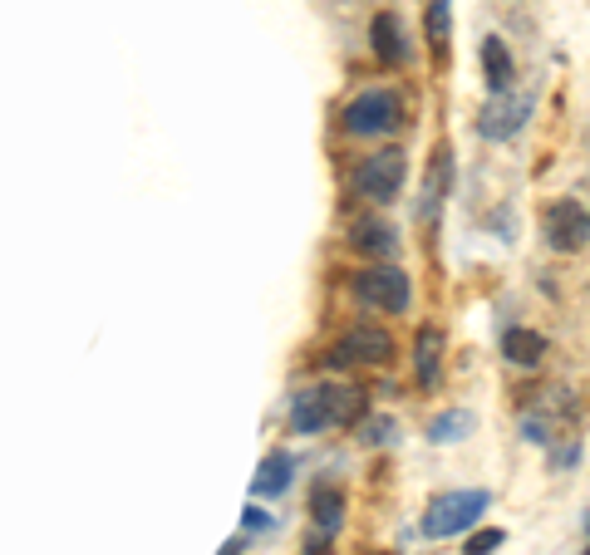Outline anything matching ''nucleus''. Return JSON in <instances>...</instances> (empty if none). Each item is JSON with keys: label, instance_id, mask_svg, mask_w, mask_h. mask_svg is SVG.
Segmentation results:
<instances>
[{"label": "nucleus", "instance_id": "f257e3e1", "mask_svg": "<svg viewBox=\"0 0 590 555\" xmlns=\"http://www.w3.org/2000/svg\"><path fill=\"white\" fill-rule=\"evenodd\" d=\"M404 123V99L394 94V89H364V94H354L345 113H340V128L350 133V138H384V133H394Z\"/></svg>", "mask_w": 590, "mask_h": 555}, {"label": "nucleus", "instance_id": "f03ea898", "mask_svg": "<svg viewBox=\"0 0 590 555\" xmlns=\"http://www.w3.org/2000/svg\"><path fill=\"white\" fill-rule=\"evenodd\" d=\"M487 506H492V497H487L482 487H472V492H448V497H438L433 506H428V516H423V536H433V541L463 536L468 526L482 521Z\"/></svg>", "mask_w": 590, "mask_h": 555}, {"label": "nucleus", "instance_id": "7ed1b4c3", "mask_svg": "<svg viewBox=\"0 0 590 555\" xmlns=\"http://www.w3.org/2000/svg\"><path fill=\"white\" fill-rule=\"evenodd\" d=\"M404 153L399 148H384V153H374V158H359V167L350 172V187L354 197H364V202H394L399 192H404Z\"/></svg>", "mask_w": 590, "mask_h": 555}, {"label": "nucleus", "instance_id": "20e7f679", "mask_svg": "<svg viewBox=\"0 0 590 555\" xmlns=\"http://www.w3.org/2000/svg\"><path fill=\"white\" fill-rule=\"evenodd\" d=\"M354 295H359V305H374L384 315H404L413 300V285L399 266H364L354 276Z\"/></svg>", "mask_w": 590, "mask_h": 555}, {"label": "nucleus", "instance_id": "39448f33", "mask_svg": "<svg viewBox=\"0 0 590 555\" xmlns=\"http://www.w3.org/2000/svg\"><path fill=\"white\" fill-rule=\"evenodd\" d=\"M394 359V339L374 325H354V330L340 334L330 364H389Z\"/></svg>", "mask_w": 590, "mask_h": 555}, {"label": "nucleus", "instance_id": "423d86ee", "mask_svg": "<svg viewBox=\"0 0 590 555\" xmlns=\"http://www.w3.org/2000/svg\"><path fill=\"white\" fill-rule=\"evenodd\" d=\"M586 236L590 226H586V202L581 197H561V202L546 207V241L556 251H581Z\"/></svg>", "mask_w": 590, "mask_h": 555}, {"label": "nucleus", "instance_id": "0eeeda50", "mask_svg": "<svg viewBox=\"0 0 590 555\" xmlns=\"http://www.w3.org/2000/svg\"><path fill=\"white\" fill-rule=\"evenodd\" d=\"M531 118V94H492V104L482 113V138L507 143L522 133V123Z\"/></svg>", "mask_w": 590, "mask_h": 555}, {"label": "nucleus", "instance_id": "6e6552de", "mask_svg": "<svg viewBox=\"0 0 590 555\" xmlns=\"http://www.w3.org/2000/svg\"><path fill=\"white\" fill-rule=\"evenodd\" d=\"M369 45H374V55L384 59L389 69H399V64L409 59V35H404V20H399L394 10H379V15L369 20Z\"/></svg>", "mask_w": 590, "mask_h": 555}, {"label": "nucleus", "instance_id": "1a4fd4ad", "mask_svg": "<svg viewBox=\"0 0 590 555\" xmlns=\"http://www.w3.org/2000/svg\"><path fill=\"white\" fill-rule=\"evenodd\" d=\"M291 472H295V457L286 447H271V452L261 457L256 477H251V492H256V497H281V492L291 487Z\"/></svg>", "mask_w": 590, "mask_h": 555}, {"label": "nucleus", "instance_id": "9d476101", "mask_svg": "<svg viewBox=\"0 0 590 555\" xmlns=\"http://www.w3.org/2000/svg\"><path fill=\"white\" fill-rule=\"evenodd\" d=\"M482 69H487V89L492 94H507L512 79H517V64H512V50L502 35H487L482 40Z\"/></svg>", "mask_w": 590, "mask_h": 555}, {"label": "nucleus", "instance_id": "9b49d317", "mask_svg": "<svg viewBox=\"0 0 590 555\" xmlns=\"http://www.w3.org/2000/svg\"><path fill=\"white\" fill-rule=\"evenodd\" d=\"M291 428H295V433H305V438H315V433H325V428H330L320 389H300L291 398Z\"/></svg>", "mask_w": 590, "mask_h": 555}, {"label": "nucleus", "instance_id": "f8f14e48", "mask_svg": "<svg viewBox=\"0 0 590 555\" xmlns=\"http://www.w3.org/2000/svg\"><path fill=\"white\" fill-rule=\"evenodd\" d=\"M448 182H453V158L438 153L433 167H428V177H423V222H438V207L448 197Z\"/></svg>", "mask_w": 590, "mask_h": 555}, {"label": "nucleus", "instance_id": "ddd939ff", "mask_svg": "<svg viewBox=\"0 0 590 555\" xmlns=\"http://www.w3.org/2000/svg\"><path fill=\"white\" fill-rule=\"evenodd\" d=\"M438 364H443V330H428L418 334V349H413V369H418V384L433 389L438 384Z\"/></svg>", "mask_w": 590, "mask_h": 555}, {"label": "nucleus", "instance_id": "4468645a", "mask_svg": "<svg viewBox=\"0 0 590 555\" xmlns=\"http://www.w3.org/2000/svg\"><path fill=\"white\" fill-rule=\"evenodd\" d=\"M320 398H325V418H330V423H354V418L364 413V389L330 384V389H320Z\"/></svg>", "mask_w": 590, "mask_h": 555}, {"label": "nucleus", "instance_id": "2eb2a0df", "mask_svg": "<svg viewBox=\"0 0 590 555\" xmlns=\"http://www.w3.org/2000/svg\"><path fill=\"white\" fill-rule=\"evenodd\" d=\"M310 516H315V531H340V521H345V497L335 492V487H315L310 492Z\"/></svg>", "mask_w": 590, "mask_h": 555}, {"label": "nucleus", "instance_id": "dca6fc26", "mask_svg": "<svg viewBox=\"0 0 590 555\" xmlns=\"http://www.w3.org/2000/svg\"><path fill=\"white\" fill-rule=\"evenodd\" d=\"M502 354L512 359V364H541V354H546V339L527 325H517V330L502 334Z\"/></svg>", "mask_w": 590, "mask_h": 555}, {"label": "nucleus", "instance_id": "f3484780", "mask_svg": "<svg viewBox=\"0 0 590 555\" xmlns=\"http://www.w3.org/2000/svg\"><path fill=\"white\" fill-rule=\"evenodd\" d=\"M350 241H354V251H364V256H389V251H394V226L364 217V222H354Z\"/></svg>", "mask_w": 590, "mask_h": 555}, {"label": "nucleus", "instance_id": "a211bd4d", "mask_svg": "<svg viewBox=\"0 0 590 555\" xmlns=\"http://www.w3.org/2000/svg\"><path fill=\"white\" fill-rule=\"evenodd\" d=\"M472 423H477V418H472L468 408H458V413H443V418H433L428 438H433V443H463V438L472 433Z\"/></svg>", "mask_w": 590, "mask_h": 555}, {"label": "nucleus", "instance_id": "6ab92c4d", "mask_svg": "<svg viewBox=\"0 0 590 555\" xmlns=\"http://www.w3.org/2000/svg\"><path fill=\"white\" fill-rule=\"evenodd\" d=\"M448 10H453V0H428V20H423V30H428L433 55L448 50Z\"/></svg>", "mask_w": 590, "mask_h": 555}, {"label": "nucleus", "instance_id": "aec40b11", "mask_svg": "<svg viewBox=\"0 0 590 555\" xmlns=\"http://www.w3.org/2000/svg\"><path fill=\"white\" fill-rule=\"evenodd\" d=\"M359 438H364V443H369V447H384V443H394V423H389V418H369Z\"/></svg>", "mask_w": 590, "mask_h": 555}, {"label": "nucleus", "instance_id": "412c9836", "mask_svg": "<svg viewBox=\"0 0 590 555\" xmlns=\"http://www.w3.org/2000/svg\"><path fill=\"white\" fill-rule=\"evenodd\" d=\"M502 541H507V536H502L497 526H492V531H477V536L468 541V555H492L497 546H502Z\"/></svg>", "mask_w": 590, "mask_h": 555}, {"label": "nucleus", "instance_id": "4be33fe9", "mask_svg": "<svg viewBox=\"0 0 590 555\" xmlns=\"http://www.w3.org/2000/svg\"><path fill=\"white\" fill-rule=\"evenodd\" d=\"M246 526H261V531H266V526H271V516H266V511H256V506H251V511H246Z\"/></svg>", "mask_w": 590, "mask_h": 555}, {"label": "nucleus", "instance_id": "5701e85b", "mask_svg": "<svg viewBox=\"0 0 590 555\" xmlns=\"http://www.w3.org/2000/svg\"><path fill=\"white\" fill-rule=\"evenodd\" d=\"M222 555H241V551H236V541H232V546H227V551H222Z\"/></svg>", "mask_w": 590, "mask_h": 555}]
</instances>
